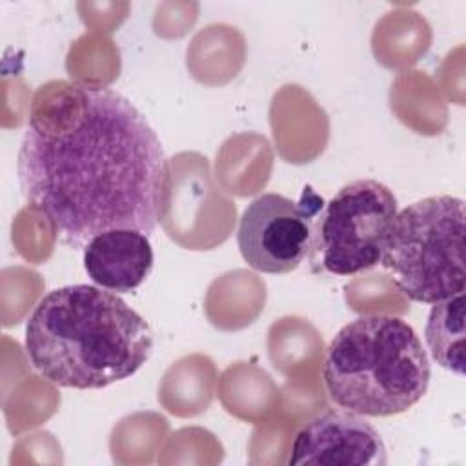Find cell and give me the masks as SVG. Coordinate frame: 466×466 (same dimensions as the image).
Wrapping results in <instances>:
<instances>
[{
  "label": "cell",
  "mask_w": 466,
  "mask_h": 466,
  "mask_svg": "<svg viewBox=\"0 0 466 466\" xmlns=\"http://www.w3.org/2000/svg\"><path fill=\"white\" fill-rule=\"evenodd\" d=\"M49 87L35 96L16 157L25 202L73 244L118 228L149 235L169 177L155 129L111 87Z\"/></svg>",
  "instance_id": "cell-1"
},
{
  "label": "cell",
  "mask_w": 466,
  "mask_h": 466,
  "mask_svg": "<svg viewBox=\"0 0 466 466\" xmlns=\"http://www.w3.org/2000/svg\"><path fill=\"white\" fill-rule=\"evenodd\" d=\"M153 329L118 293L87 284L40 299L25 326L31 366L62 388L98 390L135 375L153 353Z\"/></svg>",
  "instance_id": "cell-2"
},
{
  "label": "cell",
  "mask_w": 466,
  "mask_h": 466,
  "mask_svg": "<svg viewBox=\"0 0 466 466\" xmlns=\"http://www.w3.org/2000/svg\"><path fill=\"white\" fill-rule=\"evenodd\" d=\"M430 359L417 331L400 317L362 315L331 339L322 379L329 399L364 417H390L428 391Z\"/></svg>",
  "instance_id": "cell-3"
},
{
  "label": "cell",
  "mask_w": 466,
  "mask_h": 466,
  "mask_svg": "<svg viewBox=\"0 0 466 466\" xmlns=\"http://www.w3.org/2000/svg\"><path fill=\"white\" fill-rule=\"evenodd\" d=\"M464 200L435 195L397 211L380 266L413 302L435 304L464 293Z\"/></svg>",
  "instance_id": "cell-4"
},
{
  "label": "cell",
  "mask_w": 466,
  "mask_h": 466,
  "mask_svg": "<svg viewBox=\"0 0 466 466\" xmlns=\"http://www.w3.org/2000/svg\"><path fill=\"white\" fill-rule=\"evenodd\" d=\"M397 211L393 191L379 180L360 178L342 186L315 218L311 264L337 277L375 268Z\"/></svg>",
  "instance_id": "cell-5"
},
{
  "label": "cell",
  "mask_w": 466,
  "mask_h": 466,
  "mask_svg": "<svg viewBox=\"0 0 466 466\" xmlns=\"http://www.w3.org/2000/svg\"><path fill=\"white\" fill-rule=\"evenodd\" d=\"M324 206L309 187L299 202L280 193H262L244 209L237 244L253 269L269 275L289 273L309 253L315 218Z\"/></svg>",
  "instance_id": "cell-6"
},
{
  "label": "cell",
  "mask_w": 466,
  "mask_h": 466,
  "mask_svg": "<svg viewBox=\"0 0 466 466\" xmlns=\"http://www.w3.org/2000/svg\"><path fill=\"white\" fill-rule=\"evenodd\" d=\"M388 462L380 433L355 411L328 410L293 437L288 464L382 466Z\"/></svg>",
  "instance_id": "cell-7"
},
{
  "label": "cell",
  "mask_w": 466,
  "mask_h": 466,
  "mask_svg": "<svg viewBox=\"0 0 466 466\" xmlns=\"http://www.w3.org/2000/svg\"><path fill=\"white\" fill-rule=\"evenodd\" d=\"M87 277L104 289L129 293L153 269V249L146 233L127 228L104 231L87 240L84 249Z\"/></svg>",
  "instance_id": "cell-8"
},
{
  "label": "cell",
  "mask_w": 466,
  "mask_h": 466,
  "mask_svg": "<svg viewBox=\"0 0 466 466\" xmlns=\"http://www.w3.org/2000/svg\"><path fill=\"white\" fill-rule=\"evenodd\" d=\"M424 335L433 360L464 375V293L431 304Z\"/></svg>",
  "instance_id": "cell-9"
}]
</instances>
